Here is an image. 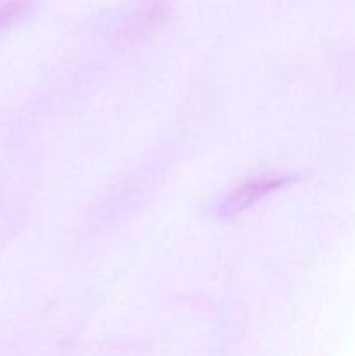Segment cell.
Instances as JSON below:
<instances>
[{"mask_svg":"<svg viewBox=\"0 0 355 356\" xmlns=\"http://www.w3.org/2000/svg\"><path fill=\"white\" fill-rule=\"evenodd\" d=\"M287 181V177L277 176V174H270V176H260L254 179L247 181V183L240 184L235 191L228 195L221 205L223 214H237V212L244 211L254 202L260 200L261 197L268 195L270 191L277 190L282 184Z\"/></svg>","mask_w":355,"mask_h":356,"instance_id":"obj_1","label":"cell"},{"mask_svg":"<svg viewBox=\"0 0 355 356\" xmlns=\"http://www.w3.org/2000/svg\"><path fill=\"white\" fill-rule=\"evenodd\" d=\"M33 3V0H0V31L16 23Z\"/></svg>","mask_w":355,"mask_h":356,"instance_id":"obj_2","label":"cell"}]
</instances>
